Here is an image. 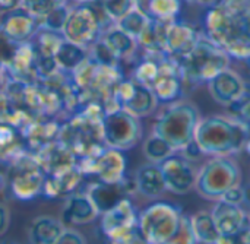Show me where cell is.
I'll use <instances>...</instances> for the list:
<instances>
[{"label": "cell", "mask_w": 250, "mask_h": 244, "mask_svg": "<svg viewBox=\"0 0 250 244\" xmlns=\"http://www.w3.org/2000/svg\"><path fill=\"white\" fill-rule=\"evenodd\" d=\"M180 208L157 202L145 208L138 218V227L151 244H164L177 230L182 220Z\"/></svg>", "instance_id": "ba28073f"}, {"label": "cell", "mask_w": 250, "mask_h": 244, "mask_svg": "<svg viewBox=\"0 0 250 244\" xmlns=\"http://www.w3.org/2000/svg\"><path fill=\"white\" fill-rule=\"evenodd\" d=\"M167 190L176 195H186L195 189L198 171L192 161L182 154H173L160 164Z\"/></svg>", "instance_id": "7c38bea8"}, {"label": "cell", "mask_w": 250, "mask_h": 244, "mask_svg": "<svg viewBox=\"0 0 250 244\" xmlns=\"http://www.w3.org/2000/svg\"><path fill=\"white\" fill-rule=\"evenodd\" d=\"M220 201H224V202H227V203H231V205H242V202L243 201H246V192L240 187V186H237V187H233V189H230Z\"/></svg>", "instance_id": "836d02e7"}, {"label": "cell", "mask_w": 250, "mask_h": 244, "mask_svg": "<svg viewBox=\"0 0 250 244\" xmlns=\"http://www.w3.org/2000/svg\"><path fill=\"white\" fill-rule=\"evenodd\" d=\"M9 223H10V214H9V209L6 205L0 203V236H3L9 227Z\"/></svg>", "instance_id": "e575fe53"}, {"label": "cell", "mask_w": 250, "mask_h": 244, "mask_svg": "<svg viewBox=\"0 0 250 244\" xmlns=\"http://www.w3.org/2000/svg\"><path fill=\"white\" fill-rule=\"evenodd\" d=\"M56 244H86V240L76 230H72V228L66 227V230L63 231V234L60 236V239L57 240Z\"/></svg>", "instance_id": "d6a6232c"}, {"label": "cell", "mask_w": 250, "mask_h": 244, "mask_svg": "<svg viewBox=\"0 0 250 244\" xmlns=\"http://www.w3.org/2000/svg\"><path fill=\"white\" fill-rule=\"evenodd\" d=\"M186 1H190V3H196V4H212L215 0H186Z\"/></svg>", "instance_id": "74e56055"}, {"label": "cell", "mask_w": 250, "mask_h": 244, "mask_svg": "<svg viewBox=\"0 0 250 244\" xmlns=\"http://www.w3.org/2000/svg\"><path fill=\"white\" fill-rule=\"evenodd\" d=\"M86 195L92 201L98 214L103 215L126 198L125 180L120 183H104L98 180L88 187Z\"/></svg>", "instance_id": "44dd1931"}, {"label": "cell", "mask_w": 250, "mask_h": 244, "mask_svg": "<svg viewBox=\"0 0 250 244\" xmlns=\"http://www.w3.org/2000/svg\"><path fill=\"white\" fill-rule=\"evenodd\" d=\"M199 38L201 37L195 31V28L190 26L189 23L177 22L176 19L170 20L166 29V56L174 60H180L196 45Z\"/></svg>", "instance_id": "e0dca14e"}, {"label": "cell", "mask_w": 250, "mask_h": 244, "mask_svg": "<svg viewBox=\"0 0 250 244\" xmlns=\"http://www.w3.org/2000/svg\"><path fill=\"white\" fill-rule=\"evenodd\" d=\"M69 12H70V7L67 6V1L59 4L57 7H54L50 13H47V15L40 20V28L62 34Z\"/></svg>", "instance_id": "f1b7e54d"}, {"label": "cell", "mask_w": 250, "mask_h": 244, "mask_svg": "<svg viewBox=\"0 0 250 244\" xmlns=\"http://www.w3.org/2000/svg\"><path fill=\"white\" fill-rule=\"evenodd\" d=\"M66 0H19L18 7L23 9L38 20H41L47 13H50L54 7L64 3Z\"/></svg>", "instance_id": "f546056e"}, {"label": "cell", "mask_w": 250, "mask_h": 244, "mask_svg": "<svg viewBox=\"0 0 250 244\" xmlns=\"http://www.w3.org/2000/svg\"><path fill=\"white\" fill-rule=\"evenodd\" d=\"M248 139V126L226 116L201 119L195 132V143L204 155L211 157H229L240 151Z\"/></svg>", "instance_id": "7a4b0ae2"}, {"label": "cell", "mask_w": 250, "mask_h": 244, "mask_svg": "<svg viewBox=\"0 0 250 244\" xmlns=\"http://www.w3.org/2000/svg\"><path fill=\"white\" fill-rule=\"evenodd\" d=\"M173 154H176V151L163 138H160L155 133L149 135L144 142V155L149 163L161 164Z\"/></svg>", "instance_id": "83f0119b"}, {"label": "cell", "mask_w": 250, "mask_h": 244, "mask_svg": "<svg viewBox=\"0 0 250 244\" xmlns=\"http://www.w3.org/2000/svg\"><path fill=\"white\" fill-rule=\"evenodd\" d=\"M201 122L198 107L190 101H177L164 108L152 126V133L163 138L176 152L183 151L195 141Z\"/></svg>", "instance_id": "3957f363"}, {"label": "cell", "mask_w": 250, "mask_h": 244, "mask_svg": "<svg viewBox=\"0 0 250 244\" xmlns=\"http://www.w3.org/2000/svg\"><path fill=\"white\" fill-rule=\"evenodd\" d=\"M73 1H78V3L81 4V3H91V1H94V0H73Z\"/></svg>", "instance_id": "f35d334b"}, {"label": "cell", "mask_w": 250, "mask_h": 244, "mask_svg": "<svg viewBox=\"0 0 250 244\" xmlns=\"http://www.w3.org/2000/svg\"><path fill=\"white\" fill-rule=\"evenodd\" d=\"M103 136L108 148L127 151L136 146L142 138V124L139 117L125 108H114L104 114Z\"/></svg>", "instance_id": "9c48e42d"}, {"label": "cell", "mask_w": 250, "mask_h": 244, "mask_svg": "<svg viewBox=\"0 0 250 244\" xmlns=\"http://www.w3.org/2000/svg\"><path fill=\"white\" fill-rule=\"evenodd\" d=\"M113 25L114 22L105 10L94 0L70 9L62 35L64 40L89 50L101 38L103 32Z\"/></svg>", "instance_id": "277c9868"}, {"label": "cell", "mask_w": 250, "mask_h": 244, "mask_svg": "<svg viewBox=\"0 0 250 244\" xmlns=\"http://www.w3.org/2000/svg\"><path fill=\"white\" fill-rule=\"evenodd\" d=\"M98 215V211L86 193H72L64 202L60 220L64 227L85 225L92 223Z\"/></svg>", "instance_id": "ffe728a7"}, {"label": "cell", "mask_w": 250, "mask_h": 244, "mask_svg": "<svg viewBox=\"0 0 250 244\" xmlns=\"http://www.w3.org/2000/svg\"><path fill=\"white\" fill-rule=\"evenodd\" d=\"M113 97L117 107L125 108L139 119L149 116L158 104V98L154 91L133 78L129 81H120L113 92Z\"/></svg>", "instance_id": "8fae6325"}, {"label": "cell", "mask_w": 250, "mask_h": 244, "mask_svg": "<svg viewBox=\"0 0 250 244\" xmlns=\"http://www.w3.org/2000/svg\"><path fill=\"white\" fill-rule=\"evenodd\" d=\"M3 244H16V243H15V242H4Z\"/></svg>", "instance_id": "60d3db41"}, {"label": "cell", "mask_w": 250, "mask_h": 244, "mask_svg": "<svg viewBox=\"0 0 250 244\" xmlns=\"http://www.w3.org/2000/svg\"><path fill=\"white\" fill-rule=\"evenodd\" d=\"M164 244H198L196 236L193 233L192 220L188 215H182L176 233Z\"/></svg>", "instance_id": "4dcf8cb0"}, {"label": "cell", "mask_w": 250, "mask_h": 244, "mask_svg": "<svg viewBox=\"0 0 250 244\" xmlns=\"http://www.w3.org/2000/svg\"><path fill=\"white\" fill-rule=\"evenodd\" d=\"M182 70L179 61L171 57H163L158 63V70L149 85L158 101L171 102L182 91Z\"/></svg>", "instance_id": "5bb4252c"}, {"label": "cell", "mask_w": 250, "mask_h": 244, "mask_svg": "<svg viewBox=\"0 0 250 244\" xmlns=\"http://www.w3.org/2000/svg\"><path fill=\"white\" fill-rule=\"evenodd\" d=\"M135 187L148 199H157L163 196L167 192V186L160 164L148 163L139 167L135 174Z\"/></svg>", "instance_id": "7402d4cb"}, {"label": "cell", "mask_w": 250, "mask_h": 244, "mask_svg": "<svg viewBox=\"0 0 250 244\" xmlns=\"http://www.w3.org/2000/svg\"><path fill=\"white\" fill-rule=\"evenodd\" d=\"M177 61L183 78L192 82H209L229 67L230 56L208 37H201L196 45Z\"/></svg>", "instance_id": "5b68a950"}, {"label": "cell", "mask_w": 250, "mask_h": 244, "mask_svg": "<svg viewBox=\"0 0 250 244\" xmlns=\"http://www.w3.org/2000/svg\"><path fill=\"white\" fill-rule=\"evenodd\" d=\"M138 218L139 215L136 214L133 203L125 198L114 208L101 215V231L107 240L116 239L135 228L138 225Z\"/></svg>", "instance_id": "2e32d148"}, {"label": "cell", "mask_w": 250, "mask_h": 244, "mask_svg": "<svg viewBox=\"0 0 250 244\" xmlns=\"http://www.w3.org/2000/svg\"><path fill=\"white\" fill-rule=\"evenodd\" d=\"M88 57H89L88 48L78 45L75 42H70L67 40H63L54 56V60L62 72L72 75Z\"/></svg>", "instance_id": "d4e9b609"}, {"label": "cell", "mask_w": 250, "mask_h": 244, "mask_svg": "<svg viewBox=\"0 0 250 244\" xmlns=\"http://www.w3.org/2000/svg\"><path fill=\"white\" fill-rule=\"evenodd\" d=\"M76 165L83 176L92 174L104 183H120L125 180L127 161L123 151L105 146L97 155L78 158Z\"/></svg>", "instance_id": "30bf717a"}, {"label": "cell", "mask_w": 250, "mask_h": 244, "mask_svg": "<svg viewBox=\"0 0 250 244\" xmlns=\"http://www.w3.org/2000/svg\"><path fill=\"white\" fill-rule=\"evenodd\" d=\"M45 173L35 154L25 149L12 164L9 174V187L19 201L29 202L42 193Z\"/></svg>", "instance_id": "52a82bcc"}, {"label": "cell", "mask_w": 250, "mask_h": 244, "mask_svg": "<svg viewBox=\"0 0 250 244\" xmlns=\"http://www.w3.org/2000/svg\"><path fill=\"white\" fill-rule=\"evenodd\" d=\"M7 184H9V180H7V179L0 173V193L6 189V186H7Z\"/></svg>", "instance_id": "8d00e7d4"}, {"label": "cell", "mask_w": 250, "mask_h": 244, "mask_svg": "<svg viewBox=\"0 0 250 244\" xmlns=\"http://www.w3.org/2000/svg\"><path fill=\"white\" fill-rule=\"evenodd\" d=\"M66 230L62 220L54 217L42 215L35 218L29 227V243L31 244H56L63 231Z\"/></svg>", "instance_id": "603a6c76"}, {"label": "cell", "mask_w": 250, "mask_h": 244, "mask_svg": "<svg viewBox=\"0 0 250 244\" xmlns=\"http://www.w3.org/2000/svg\"><path fill=\"white\" fill-rule=\"evenodd\" d=\"M190 220H192V227H193V233L196 236L198 243L218 244L223 236L218 231L212 212L199 211Z\"/></svg>", "instance_id": "484cf974"}, {"label": "cell", "mask_w": 250, "mask_h": 244, "mask_svg": "<svg viewBox=\"0 0 250 244\" xmlns=\"http://www.w3.org/2000/svg\"><path fill=\"white\" fill-rule=\"evenodd\" d=\"M208 89L211 97L223 105H230L237 102L245 95V82L239 73L227 67L218 75H215L208 82Z\"/></svg>", "instance_id": "ac0fdd59"}, {"label": "cell", "mask_w": 250, "mask_h": 244, "mask_svg": "<svg viewBox=\"0 0 250 244\" xmlns=\"http://www.w3.org/2000/svg\"><path fill=\"white\" fill-rule=\"evenodd\" d=\"M18 4H19V0H0V10L6 12V10L18 7Z\"/></svg>", "instance_id": "d590c367"}, {"label": "cell", "mask_w": 250, "mask_h": 244, "mask_svg": "<svg viewBox=\"0 0 250 244\" xmlns=\"http://www.w3.org/2000/svg\"><path fill=\"white\" fill-rule=\"evenodd\" d=\"M212 217L218 227V231L224 237H237L243 233L248 215L239 205H231L224 201H217L212 209Z\"/></svg>", "instance_id": "d6986e66"}, {"label": "cell", "mask_w": 250, "mask_h": 244, "mask_svg": "<svg viewBox=\"0 0 250 244\" xmlns=\"http://www.w3.org/2000/svg\"><path fill=\"white\" fill-rule=\"evenodd\" d=\"M107 242L108 244H151L145 239V236L142 234V231L139 230L138 225L135 228H132L130 231H127L116 239H110Z\"/></svg>", "instance_id": "1f68e13d"}, {"label": "cell", "mask_w": 250, "mask_h": 244, "mask_svg": "<svg viewBox=\"0 0 250 244\" xmlns=\"http://www.w3.org/2000/svg\"><path fill=\"white\" fill-rule=\"evenodd\" d=\"M242 171L230 157H212L198 171L195 190L205 199L220 201L230 189L240 186Z\"/></svg>", "instance_id": "8992f818"}, {"label": "cell", "mask_w": 250, "mask_h": 244, "mask_svg": "<svg viewBox=\"0 0 250 244\" xmlns=\"http://www.w3.org/2000/svg\"><path fill=\"white\" fill-rule=\"evenodd\" d=\"M40 29V20L21 7L0 13V34L15 44L31 41Z\"/></svg>", "instance_id": "4fadbf2b"}, {"label": "cell", "mask_w": 250, "mask_h": 244, "mask_svg": "<svg viewBox=\"0 0 250 244\" xmlns=\"http://www.w3.org/2000/svg\"><path fill=\"white\" fill-rule=\"evenodd\" d=\"M101 40L111 50V53L117 57L119 61L132 59L139 45L133 37H130L123 29H120L116 23L103 32Z\"/></svg>", "instance_id": "cb8c5ba5"}, {"label": "cell", "mask_w": 250, "mask_h": 244, "mask_svg": "<svg viewBox=\"0 0 250 244\" xmlns=\"http://www.w3.org/2000/svg\"><path fill=\"white\" fill-rule=\"evenodd\" d=\"M149 22H151V18L145 12H142L138 7H133L120 20H117L116 25L138 41L141 35L144 34V31L146 29V26L149 25Z\"/></svg>", "instance_id": "4316f807"}, {"label": "cell", "mask_w": 250, "mask_h": 244, "mask_svg": "<svg viewBox=\"0 0 250 244\" xmlns=\"http://www.w3.org/2000/svg\"><path fill=\"white\" fill-rule=\"evenodd\" d=\"M208 38L229 56L250 59V0H221L205 16Z\"/></svg>", "instance_id": "6da1fadb"}, {"label": "cell", "mask_w": 250, "mask_h": 244, "mask_svg": "<svg viewBox=\"0 0 250 244\" xmlns=\"http://www.w3.org/2000/svg\"><path fill=\"white\" fill-rule=\"evenodd\" d=\"M60 130L62 124H59L53 117H38L29 122L21 135L26 149L32 154H38L44 148L59 141Z\"/></svg>", "instance_id": "9a60e30c"}, {"label": "cell", "mask_w": 250, "mask_h": 244, "mask_svg": "<svg viewBox=\"0 0 250 244\" xmlns=\"http://www.w3.org/2000/svg\"><path fill=\"white\" fill-rule=\"evenodd\" d=\"M3 67H4V64H3V60H1V59H0V70H1V69H3Z\"/></svg>", "instance_id": "ab89813d"}]
</instances>
